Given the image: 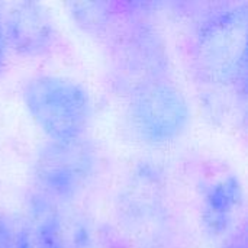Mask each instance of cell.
Instances as JSON below:
<instances>
[{"label": "cell", "mask_w": 248, "mask_h": 248, "mask_svg": "<svg viewBox=\"0 0 248 248\" xmlns=\"http://www.w3.org/2000/svg\"><path fill=\"white\" fill-rule=\"evenodd\" d=\"M22 99L35 125L49 141L81 138L92 118V102L76 80L42 74L25 83Z\"/></svg>", "instance_id": "1"}, {"label": "cell", "mask_w": 248, "mask_h": 248, "mask_svg": "<svg viewBox=\"0 0 248 248\" xmlns=\"http://www.w3.org/2000/svg\"><path fill=\"white\" fill-rule=\"evenodd\" d=\"M94 167V150L84 137L48 141L35 155L32 176L41 196L65 201L86 187Z\"/></svg>", "instance_id": "2"}, {"label": "cell", "mask_w": 248, "mask_h": 248, "mask_svg": "<svg viewBox=\"0 0 248 248\" xmlns=\"http://www.w3.org/2000/svg\"><path fill=\"white\" fill-rule=\"evenodd\" d=\"M190 118L185 94L164 80H148L140 84L129 103V119L134 131L148 144L158 145L177 140Z\"/></svg>", "instance_id": "3"}, {"label": "cell", "mask_w": 248, "mask_h": 248, "mask_svg": "<svg viewBox=\"0 0 248 248\" xmlns=\"http://www.w3.org/2000/svg\"><path fill=\"white\" fill-rule=\"evenodd\" d=\"M201 67L217 81L232 83L246 76L247 9L235 7L205 22L198 39Z\"/></svg>", "instance_id": "4"}, {"label": "cell", "mask_w": 248, "mask_h": 248, "mask_svg": "<svg viewBox=\"0 0 248 248\" xmlns=\"http://www.w3.org/2000/svg\"><path fill=\"white\" fill-rule=\"evenodd\" d=\"M7 48L35 57L46 52L55 41V26L48 13L35 3H15L1 15Z\"/></svg>", "instance_id": "5"}, {"label": "cell", "mask_w": 248, "mask_h": 248, "mask_svg": "<svg viewBox=\"0 0 248 248\" xmlns=\"http://www.w3.org/2000/svg\"><path fill=\"white\" fill-rule=\"evenodd\" d=\"M243 202V189L235 177H227L209 187L203 199V218L212 232H222Z\"/></svg>", "instance_id": "6"}, {"label": "cell", "mask_w": 248, "mask_h": 248, "mask_svg": "<svg viewBox=\"0 0 248 248\" xmlns=\"http://www.w3.org/2000/svg\"><path fill=\"white\" fill-rule=\"evenodd\" d=\"M0 248H28V230L15 218L0 211Z\"/></svg>", "instance_id": "7"}, {"label": "cell", "mask_w": 248, "mask_h": 248, "mask_svg": "<svg viewBox=\"0 0 248 248\" xmlns=\"http://www.w3.org/2000/svg\"><path fill=\"white\" fill-rule=\"evenodd\" d=\"M6 51H7V44L4 39V32H3V23H1V12H0V71L4 65L6 60Z\"/></svg>", "instance_id": "8"}]
</instances>
